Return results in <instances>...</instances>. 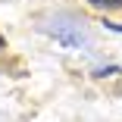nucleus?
I'll return each instance as SVG.
<instances>
[{"mask_svg":"<svg viewBox=\"0 0 122 122\" xmlns=\"http://www.w3.org/2000/svg\"><path fill=\"white\" fill-rule=\"evenodd\" d=\"M91 6H97V10H122V0H88Z\"/></svg>","mask_w":122,"mask_h":122,"instance_id":"obj_1","label":"nucleus"},{"mask_svg":"<svg viewBox=\"0 0 122 122\" xmlns=\"http://www.w3.org/2000/svg\"><path fill=\"white\" fill-rule=\"evenodd\" d=\"M107 28H113V31H122V22H107Z\"/></svg>","mask_w":122,"mask_h":122,"instance_id":"obj_2","label":"nucleus"},{"mask_svg":"<svg viewBox=\"0 0 122 122\" xmlns=\"http://www.w3.org/2000/svg\"><path fill=\"white\" fill-rule=\"evenodd\" d=\"M3 47H6V38H3V35H0V50H3Z\"/></svg>","mask_w":122,"mask_h":122,"instance_id":"obj_3","label":"nucleus"}]
</instances>
